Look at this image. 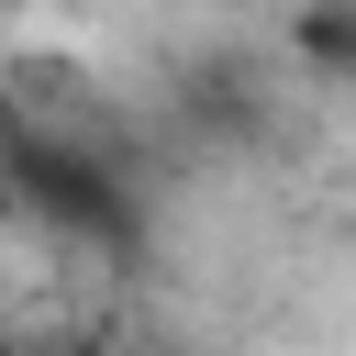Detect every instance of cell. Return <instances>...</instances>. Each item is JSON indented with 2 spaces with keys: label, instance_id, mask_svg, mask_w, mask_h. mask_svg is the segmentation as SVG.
Instances as JSON below:
<instances>
[{
  "label": "cell",
  "instance_id": "1",
  "mask_svg": "<svg viewBox=\"0 0 356 356\" xmlns=\"http://www.w3.org/2000/svg\"><path fill=\"white\" fill-rule=\"evenodd\" d=\"M0 189H11V211L56 222L67 245H100V256H122L145 234L134 178L111 156H89V145H56V134H0Z\"/></svg>",
  "mask_w": 356,
  "mask_h": 356
},
{
  "label": "cell",
  "instance_id": "2",
  "mask_svg": "<svg viewBox=\"0 0 356 356\" xmlns=\"http://www.w3.org/2000/svg\"><path fill=\"white\" fill-rule=\"evenodd\" d=\"M300 56L312 67H356V0H312L300 11Z\"/></svg>",
  "mask_w": 356,
  "mask_h": 356
}]
</instances>
